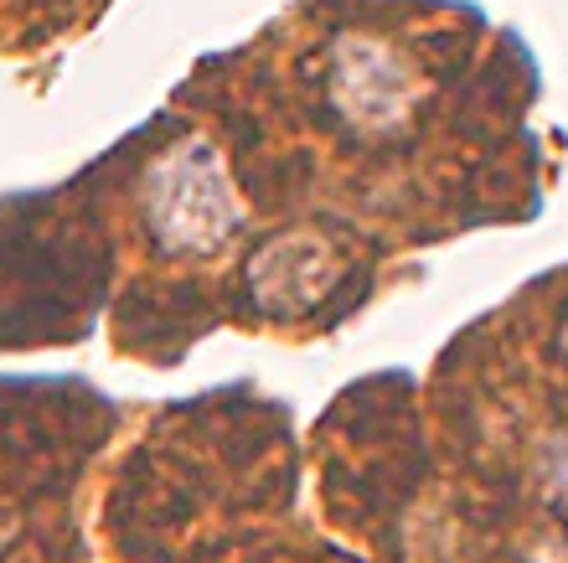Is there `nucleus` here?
<instances>
[{"label":"nucleus","instance_id":"1","mask_svg":"<svg viewBox=\"0 0 568 563\" xmlns=\"http://www.w3.org/2000/svg\"><path fill=\"white\" fill-rule=\"evenodd\" d=\"M145 218L155 243L171 253H212L239 228V202L217 150L202 140L165 150L145 187Z\"/></svg>","mask_w":568,"mask_h":563},{"label":"nucleus","instance_id":"5","mask_svg":"<svg viewBox=\"0 0 568 563\" xmlns=\"http://www.w3.org/2000/svg\"><path fill=\"white\" fill-rule=\"evenodd\" d=\"M564 346H568V331H564Z\"/></svg>","mask_w":568,"mask_h":563},{"label":"nucleus","instance_id":"3","mask_svg":"<svg viewBox=\"0 0 568 563\" xmlns=\"http://www.w3.org/2000/svg\"><path fill=\"white\" fill-rule=\"evenodd\" d=\"M248 280H254L258 300H270V305H305V300H315L326 290L331 259L311 238H284L280 249L258 253V264Z\"/></svg>","mask_w":568,"mask_h":563},{"label":"nucleus","instance_id":"2","mask_svg":"<svg viewBox=\"0 0 568 563\" xmlns=\"http://www.w3.org/2000/svg\"><path fill=\"white\" fill-rule=\"evenodd\" d=\"M331 104L357 130H398L419 104V78L383 42H342L326 73Z\"/></svg>","mask_w":568,"mask_h":563},{"label":"nucleus","instance_id":"4","mask_svg":"<svg viewBox=\"0 0 568 563\" xmlns=\"http://www.w3.org/2000/svg\"><path fill=\"white\" fill-rule=\"evenodd\" d=\"M548 471H554V481H558V486L568 491V440H564V445L554 450V460H548Z\"/></svg>","mask_w":568,"mask_h":563}]
</instances>
